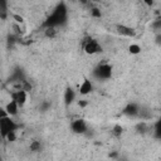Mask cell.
I'll return each instance as SVG.
<instances>
[{
	"mask_svg": "<svg viewBox=\"0 0 161 161\" xmlns=\"http://www.w3.org/2000/svg\"><path fill=\"white\" fill-rule=\"evenodd\" d=\"M82 49L87 55H96L102 52V45L96 38L86 36L82 40Z\"/></svg>",
	"mask_w": 161,
	"mask_h": 161,
	"instance_id": "1",
	"label": "cell"
},
{
	"mask_svg": "<svg viewBox=\"0 0 161 161\" xmlns=\"http://www.w3.org/2000/svg\"><path fill=\"white\" fill-rule=\"evenodd\" d=\"M113 73V68L109 63H99L97 67H94V69L92 70V74L96 79L98 80H107L112 77Z\"/></svg>",
	"mask_w": 161,
	"mask_h": 161,
	"instance_id": "2",
	"label": "cell"
},
{
	"mask_svg": "<svg viewBox=\"0 0 161 161\" xmlns=\"http://www.w3.org/2000/svg\"><path fill=\"white\" fill-rule=\"evenodd\" d=\"M18 128H19V125L15 122L13 117L0 118V135L3 140H5L9 133L18 131Z\"/></svg>",
	"mask_w": 161,
	"mask_h": 161,
	"instance_id": "3",
	"label": "cell"
},
{
	"mask_svg": "<svg viewBox=\"0 0 161 161\" xmlns=\"http://www.w3.org/2000/svg\"><path fill=\"white\" fill-rule=\"evenodd\" d=\"M10 99L16 102L18 106L20 108H23L29 101V92H26L25 89H21V88H16L13 92H10Z\"/></svg>",
	"mask_w": 161,
	"mask_h": 161,
	"instance_id": "4",
	"label": "cell"
},
{
	"mask_svg": "<svg viewBox=\"0 0 161 161\" xmlns=\"http://www.w3.org/2000/svg\"><path fill=\"white\" fill-rule=\"evenodd\" d=\"M70 130L75 135H86L88 131V123L84 118H74L70 122Z\"/></svg>",
	"mask_w": 161,
	"mask_h": 161,
	"instance_id": "5",
	"label": "cell"
},
{
	"mask_svg": "<svg viewBox=\"0 0 161 161\" xmlns=\"http://www.w3.org/2000/svg\"><path fill=\"white\" fill-rule=\"evenodd\" d=\"M94 91V84L89 78H83V80L78 86V93L83 97L89 96Z\"/></svg>",
	"mask_w": 161,
	"mask_h": 161,
	"instance_id": "6",
	"label": "cell"
},
{
	"mask_svg": "<svg viewBox=\"0 0 161 161\" xmlns=\"http://www.w3.org/2000/svg\"><path fill=\"white\" fill-rule=\"evenodd\" d=\"M114 29H116V33L121 36H125V38H135L136 36V30L130 25L117 24Z\"/></svg>",
	"mask_w": 161,
	"mask_h": 161,
	"instance_id": "7",
	"label": "cell"
},
{
	"mask_svg": "<svg viewBox=\"0 0 161 161\" xmlns=\"http://www.w3.org/2000/svg\"><path fill=\"white\" fill-rule=\"evenodd\" d=\"M140 109L141 107L137 104V103H128L125 108H123V114L130 117V118H138V114H140Z\"/></svg>",
	"mask_w": 161,
	"mask_h": 161,
	"instance_id": "8",
	"label": "cell"
},
{
	"mask_svg": "<svg viewBox=\"0 0 161 161\" xmlns=\"http://www.w3.org/2000/svg\"><path fill=\"white\" fill-rule=\"evenodd\" d=\"M4 108H5V111H6V113H8V116L9 117H16L18 114H19V112H20V107L18 106V103L16 102H14L13 99H9V102H6L4 106H3Z\"/></svg>",
	"mask_w": 161,
	"mask_h": 161,
	"instance_id": "9",
	"label": "cell"
},
{
	"mask_svg": "<svg viewBox=\"0 0 161 161\" xmlns=\"http://www.w3.org/2000/svg\"><path fill=\"white\" fill-rule=\"evenodd\" d=\"M77 99V92L72 88V87H67L63 94V101L65 106H70L74 103V101Z\"/></svg>",
	"mask_w": 161,
	"mask_h": 161,
	"instance_id": "10",
	"label": "cell"
},
{
	"mask_svg": "<svg viewBox=\"0 0 161 161\" xmlns=\"http://www.w3.org/2000/svg\"><path fill=\"white\" fill-rule=\"evenodd\" d=\"M43 31H44V36L48 39H54L58 35V29L55 26H47L44 28Z\"/></svg>",
	"mask_w": 161,
	"mask_h": 161,
	"instance_id": "11",
	"label": "cell"
},
{
	"mask_svg": "<svg viewBox=\"0 0 161 161\" xmlns=\"http://www.w3.org/2000/svg\"><path fill=\"white\" fill-rule=\"evenodd\" d=\"M152 135H153L155 138L161 140V117L153 123V126H152Z\"/></svg>",
	"mask_w": 161,
	"mask_h": 161,
	"instance_id": "12",
	"label": "cell"
},
{
	"mask_svg": "<svg viewBox=\"0 0 161 161\" xmlns=\"http://www.w3.org/2000/svg\"><path fill=\"white\" fill-rule=\"evenodd\" d=\"M127 49H128V53L131 55H138L142 52V48H141V45L138 43H131Z\"/></svg>",
	"mask_w": 161,
	"mask_h": 161,
	"instance_id": "13",
	"label": "cell"
},
{
	"mask_svg": "<svg viewBox=\"0 0 161 161\" xmlns=\"http://www.w3.org/2000/svg\"><path fill=\"white\" fill-rule=\"evenodd\" d=\"M29 150H30V152H33V153L40 152V151H42V142L38 141V140H31L30 143H29Z\"/></svg>",
	"mask_w": 161,
	"mask_h": 161,
	"instance_id": "14",
	"label": "cell"
},
{
	"mask_svg": "<svg viewBox=\"0 0 161 161\" xmlns=\"http://www.w3.org/2000/svg\"><path fill=\"white\" fill-rule=\"evenodd\" d=\"M111 133H112V136H113V137H116V138H119V137L122 136V133H123V127H122L119 123H116V125L112 127V130H111Z\"/></svg>",
	"mask_w": 161,
	"mask_h": 161,
	"instance_id": "15",
	"label": "cell"
},
{
	"mask_svg": "<svg viewBox=\"0 0 161 161\" xmlns=\"http://www.w3.org/2000/svg\"><path fill=\"white\" fill-rule=\"evenodd\" d=\"M151 28L153 29L155 33H161V16L155 19L152 23H151Z\"/></svg>",
	"mask_w": 161,
	"mask_h": 161,
	"instance_id": "16",
	"label": "cell"
},
{
	"mask_svg": "<svg viewBox=\"0 0 161 161\" xmlns=\"http://www.w3.org/2000/svg\"><path fill=\"white\" fill-rule=\"evenodd\" d=\"M11 19H13V21H14L15 24H18V25H24V16H23V15L14 13V14H11Z\"/></svg>",
	"mask_w": 161,
	"mask_h": 161,
	"instance_id": "17",
	"label": "cell"
},
{
	"mask_svg": "<svg viewBox=\"0 0 161 161\" xmlns=\"http://www.w3.org/2000/svg\"><path fill=\"white\" fill-rule=\"evenodd\" d=\"M91 16H93V18H101V16H102L101 9H98V8H96V6L91 8Z\"/></svg>",
	"mask_w": 161,
	"mask_h": 161,
	"instance_id": "18",
	"label": "cell"
},
{
	"mask_svg": "<svg viewBox=\"0 0 161 161\" xmlns=\"http://www.w3.org/2000/svg\"><path fill=\"white\" fill-rule=\"evenodd\" d=\"M16 138H18V131L9 133L8 137L5 138V141H8V142H14V141H16Z\"/></svg>",
	"mask_w": 161,
	"mask_h": 161,
	"instance_id": "19",
	"label": "cell"
},
{
	"mask_svg": "<svg viewBox=\"0 0 161 161\" xmlns=\"http://www.w3.org/2000/svg\"><path fill=\"white\" fill-rule=\"evenodd\" d=\"M77 104H78V107H80V108H86V107L89 104V102H88V99L83 98V99H79V101L77 102Z\"/></svg>",
	"mask_w": 161,
	"mask_h": 161,
	"instance_id": "20",
	"label": "cell"
},
{
	"mask_svg": "<svg viewBox=\"0 0 161 161\" xmlns=\"http://www.w3.org/2000/svg\"><path fill=\"white\" fill-rule=\"evenodd\" d=\"M155 43L158 47H161V33H156V35H155Z\"/></svg>",
	"mask_w": 161,
	"mask_h": 161,
	"instance_id": "21",
	"label": "cell"
},
{
	"mask_svg": "<svg viewBox=\"0 0 161 161\" xmlns=\"http://www.w3.org/2000/svg\"><path fill=\"white\" fill-rule=\"evenodd\" d=\"M143 4H146V5H148V6H152V5H153V1H143Z\"/></svg>",
	"mask_w": 161,
	"mask_h": 161,
	"instance_id": "22",
	"label": "cell"
}]
</instances>
